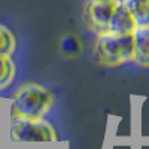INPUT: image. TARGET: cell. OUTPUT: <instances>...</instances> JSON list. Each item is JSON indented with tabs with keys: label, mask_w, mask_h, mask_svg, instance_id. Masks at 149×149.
I'll return each instance as SVG.
<instances>
[{
	"label": "cell",
	"mask_w": 149,
	"mask_h": 149,
	"mask_svg": "<svg viewBox=\"0 0 149 149\" xmlns=\"http://www.w3.org/2000/svg\"><path fill=\"white\" fill-rule=\"evenodd\" d=\"M136 27H137V24H136L133 15L119 0L115 10H113V14L110 17L107 31L118 33V34H131Z\"/></svg>",
	"instance_id": "8992f818"
},
{
	"label": "cell",
	"mask_w": 149,
	"mask_h": 149,
	"mask_svg": "<svg viewBox=\"0 0 149 149\" xmlns=\"http://www.w3.org/2000/svg\"><path fill=\"white\" fill-rule=\"evenodd\" d=\"M118 2L119 0H86L82 12L86 27L95 34L106 31Z\"/></svg>",
	"instance_id": "277c9868"
},
{
	"label": "cell",
	"mask_w": 149,
	"mask_h": 149,
	"mask_svg": "<svg viewBox=\"0 0 149 149\" xmlns=\"http://www.w3.org/2000/svg\"><path fill=\"white\" fill-rule=\"evenodd\" d=\"M6 137L9 143H57L58 136L51 122L43 118H26L9 115L6 118Z\"/></svg>",
	"instance_id": "7a4b0ae2"
},
{
	"label": "cell",
	"mask_w": 149,
	"mask_h": 149,
	"mask_svg": "<svg viewBox=\"0 0 149 149\" xmlns=\"http://www.w3.org/2000/svg\"><path fill=\"white\" fill-rule=\"evenodd\" d=\"M17 48L15 34L6 26L0 24V55H12Z\"/></svg>",
	"instance_id": "9c48e42d"
},
{
	"label": "cell",
	"mask_w": 149,
	"mask_h": 149,
	"mask_svg": "<svg viewBox=\"0 0 149 149\" xmlns=\"http://www.w3.org/2000/svg\"><path fill=\"white\" fill-rule=\"evenodd\" d=\"M133 61L140 67H149V26H137L133 33Z\"/></svg>",
	"instance_id": "5b68a950"
},
{
	"label": "cell",
	"mask_w": 149,
	"mask_h": 149,
	"mask_svg": "<svg viewBox=\"0 0 149 149\" xmlns=\"http://www.w3.org/2000/svg\"><path fill=\"white\" fill-rule=\"evenodd\" d=\"M54 104V94L36 82L22 84L9 100L8 113L26 118H43Z\"/></svg>",
	"instance_id": "6da1fadb"
},
{
	"label": "cell",
	"mask_w": 149,
	"mask_h": 149,
	"mask_svg": "<svg viewBox=\"0 0 149 149\" xmlns=\"http://www.w3.org/2000/svg\"><path fill=\"white\" fill-rule=\"evenodd\" d=\"M137 26H149V0H121Z\"/></svg>",
	"instance_id": "52a82bcc"
},
{
	"label": "cell",
	"mask_w": 149,
	"mask_h": 149,
	"mask_svg": "<svg viewBox=\"0 0 149 149\" xmlns=\"http://www.w3.org/2000/svg\"><path fill=\"white\" fill-rule=\"evenodd\" d=\"M17 67L12 55H0V91L6 90L15 79Z\"/></svg>",
	"instance_id": "ba28073f"
},
{
	"label": "cell",
	"mask_w": 149,
	"mask_h": 149,
	"mask_svg": "<svg viewBox=\"0 0 149 149\" xmlns=\"http://www.w3.org/2000/svg\"><path fill=\"white\" fill-rule=\"evenodd\" d=\"M94 57L97 63L107 67H116L133 61V39L131 34H118L102 31L95 34Z\"/></svg>",
	"instance_id": "3957f363"
}]
</instances>
